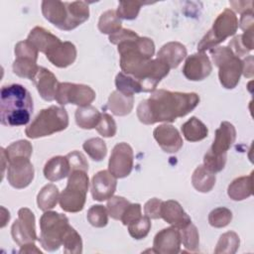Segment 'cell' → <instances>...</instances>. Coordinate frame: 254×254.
<instances>
[{
  "label": "cell",
  "mask_w": 254,
  "mask_h": 254,
  "mask_svg": "<svg viewBox=\"0 0 254 254\" xmlns=\"http://www.w3.org/2000/svg\"><path fill=\"white\" fill-rule=\"evenodd\" d=\"M211 71V63L204 53H196L189 56L183 67L184 75L191 81L203 80Z\"/></svg>",
  "instance_id": "12"
},
{
  "label": "cell",
  "mask_w": 254,
  "mask_h": 254,
  "mask_svg": "<svg viewBox=\"0 0 254 254\" xmlns=\"http://www.w3.org/2000/svg\"><path fill=\"white\" fill-rule=\"evenodd\" d=\"M115 85L118 91L126 95H134L135 93L143 92L140 82L135 79L133 76L124 73L123 71L119 72L115 77Z\"/></svg>",
  "instance_id": "34"
},
{
  "label": "cell",
  "mask_w": 254,
  "mask_h": 254,
  "mask_svg": "<svg viewBox=\"0 0 254 254\" xmlns=\"http://www.w3.org/2000/svg\"><path fill=\"white\" fill-rule=\"evenodd\" d=\"M134 106V96L126 95L118 90L113 91L107 101V107L116 116L129 114Z\"/></svg>",
  "instance_id": "26"
},
{
  "label": "cell",
  "mask_w": 254,
  "mask_h": 254,
  "mask_svg": "<svg viewBox=\"0 0 254 254\" xmlns=\"http://www.w3.org/2000/svg\"><path fill=\"white\" fill-rule=\"evenodd\" d=\"M242 64V74L247 78L253 77V56H248L245 60H243Z\"/></svg>",
  "instance_id": "54"
},
{
  "label": "cell",
  "mask_w": 254,
  "mask_h": 254,
  "mask_svg": "<svg viewBox=\"0 0 254 254\" xmlns=\"http://www.w3.org/2000/svg\"><path fill=\"white\" fill-rule=\"evenodd\" d=\"M227 159L226 155H214L208 150L203 157V166L211 173L216 174L222 171L225 167Z\"/></svg>",
  "instance_id": "44"
},
{
  "label": "cell",
  "mask_w": 254,
  "mask_h": 254,
  "mask_svg": "<svg viewBox=\"0 0 254 254\" xmlns=\"http://www.w3.org/2000/svg\"><path fill=\"white\" fill-rule=\"evenodd\" d=\"M66 159L70 166V172L74 170H81L84 172L88 171V163L84 157V155L79 151H72L68 153Z\"/></svg>",
  "instance_id": "47"
},
{
  "label": "cell",
  "mask_w": 254,
  "mask_h": 254,
  "mask_svg": "<svg viewBox=\"0 0 254 254\" xmlns=\"http://www.w3.org/2000/svg\"><path fill=\"white\" fill-rule=\"evenodd\" d=\"M13 71L16 75L33 80L39 66L37 61L31 58H16L13 63Z\"/></svg>",
  "instance_id": "31"
},
{
  "label": "cell",
  "mask_w": 254,
  "mask_h": 254,
  "mask_svg": "<svg viewBox=\"0 0 254 254\" xmlns=\"http://www.w3.org/2000/svg\"><path fill=\"white\" fill-rule=\"evenodd\" d=\"M180 229L171 226L159 231L153 241V251L160 254H177L181 248Z\"/></svg>",
  "instance_id": "13"
},
{
  "label": "cell",
  "mask_w": 254,
  "mask_h": 254,
  "mask_svg": "<svg viewBox=\"0 0 254 254\" xmlns=\"http://www.w3.org/2000/svg\"><path fill=\"white\" fill-rule=\"evenodd\" d=\"M199 103L195 92H178L156 89L148 99L142 100L137 106V117L146 125L157 122H174L191 112Z\"/></svg>",
  "instance_id": "1"
},
{
  "label": "cell",
  "mask_w": 254,
  "mask_h": 254,
  "mask_svg": "<svg viewBox=\"0 0 254 254\" xmlns=\"http://www.w3.org/2000/svg\"><path fill=\"white\" fill-rule=\"evenodd\" d=\"M75 123L81 129H93L95 128L101 118V113L92 105L77 107L74 114Z\"/></svg>",
  "instance_id": "27"
},
{
  "label": "cell",
  "mask_w": 254,
  "mask_h": 254,
  "mask_svg": "<svg viewBox=\"0 0 254 254\" xmlns=\"http://www.w3.org/2000/svg\"><path fill=\"white\" fill-rule=\"evenodd\" d=\"M11 234L14 242L22 246L38 240L35 225V215L27 207H22L18 211V218L12 224Z\"/></svg>",
  "instance_id": "9"
},
{
  "label": "cell",
  "mask_w": 254,
  "mask_h": 254,
  "mask_svg": "<svg viewBox=\"0 0 254 254\" xmlns=\"http://www.w3.org/2000/svg\"><path fill=\"white\" fill-rule=\"evenodd\" d=\"M46 58L58 67H66L72 64L76 59V48L70 42H60L47 54Z\"/></svg>",
  "instance_id": "19"
},
{
  "label": "cell",
  "mask_w": 254,
  "mask_h": 254,
  "mask_svg": "<svg viewBox=\"0 0 254 254\" xmlns=\"http://www.w3.org/2000/svg\"><path fill=\"white\" fill-rule=\"evenodd\" d=\"M141 216H142L141 205L139 203H130L126 208V210L124 211L120 220L124 225H128L131 222L140 218Z\"/></svg>",
  "instance_id": "49"
},
{
  "label": "cell",
  "mask_w": 254,
  "mask_h": 254,
  "mask_svg": "<svg viewBox=\"0 0 254 254\" xmlns=\"http://www.w3.org/2000/svg\"><path fill=\"white\" fill-rule=\"evenodd\" d=\"M238 29V19L231 9H224L214 20L211 29L197 45L198 53L216 48L226 38L233 36Z\"/></svg>",
  "instance_id": "7"
},
{
  "label": "cell",
  "mask_w": 254,
  "mask_h": 254,
  "mask_svg": "<svg viewBox=\"0 0 254 254\" xmlns=\"http://www.w3.org/2000/svg\"><path fill=\"white\" fill-rule=\"evenodd\" d=\"M139 36L129 29H121L118 32L112 34L109 36V42L113 45H119L122 42H126L135 38H138Z\"/></svg>",
  "instance_id": "50"
},
{
  "label": "cell",
  "mask_w": 254,
  "mask_h": 254,
  "mask_svg": "<svg viewBox=\"0 0 254 254\" xmlns=\"http://www.w3.org/2000/svg\"><path fill=\"white\" fill-rule=\"evenodd\" d=\"M64 252L69 254H79L82 252V240L73 227H69L63 240Z\"/></svg>",
  "instance_id": "38"
},
{
  "label": "cell",
  "mask_w": 254,
  "mask_h": 254,
  "mask_svg": "<svg viewBox=\"0 0 254 254\" xmlns=\"http://www.w3.org/2000/svg\"><path fill=\"white\" fill-rule=\"evenodd\" d=\"M42 13L46 20H48L55 27L65 31L68 12L66 2L62 1H43Z\"/></svg>",
  "instance_id": "20"
},
{
  "label": "cell",
  "mask_w": 254,
  "mask_h": 254,
  "mask_svg": "<svg viewBox=\"0 0 254 254\" xmlns=\"http://www.w3.org/2000/svg\"><path fill=\"white\" fill-rule=\"evenodd\" d=\"M33 82L44 100L53 101L56 99V93L60 82L51 70L39 66V69L33 78Z\"/></svg>",
  "instance_id": "16"
},
{
  "label": "cell",
  "mask_w": 254,
  "mask_h": 254,
  "mask_svg": "<svg viewBox=\"0 0 254 254\" xmlns=\"http://www.w3.org/2000/svg\"><path fill=\"white\" fill-rule=\"evenodd\" d=\"M34 104L30 92L21 84L4 85L0 92V122L4 126L29 123Z\"/></svg>",
  "instance_id": "2"
},
{
  "label": "cell",
  "mask_w": 254,
  "mask_h": 254,
  "mask_svg": "<svg viewBox=\"0 0 254 254\" xmlns=\"http://www.w3.org/2000/svg\"><path fill=\"white\" fill-rule=\"evenodd\" d=\"M155 140L166 153H177L183 147V138L180 132L171 124H162L153 131Z\"/></svg>",
  "instance_id": "15"
},
{
  "label": "cell",
  "mask_w": 254,
  "mask_h": 254,
  "mask_svg": "<svg viewBox=\"0 0 254 254\" xmlns=\"http://www.w3.org/2000/svg\"><path fill=\"white\" fill-rule=\"evenodd\" d=\"M86 154L95 162L102 161L107 154V147L101 138H90L82 145Z\"/></svg>",
  "instance_id": "35"
},
{
  "label": "cell",
  "mask_w": 254,
  "mask_h": 254,
  "mask_svg": "<svg viewBox=\"0 0 254 254\" xmlns=\"http://www.w3.org/2000/svg\"><path fill=\"white\" fill-rule=\"evenodd\" d=\"M95 96V91L88 85L60 82L56 93V100L61 105L71 103L82 107L90 105Z\"/></svg>",
  "instance_id": "8"
},
{
  "label": "cell",
  "mask_w": 254,
  "mask_h": 254,
  "mask_svg": "<svg viewBox=\"0 0 254 254\" xmlns=\"http://www.w3.org/2000/svg\"><path fill=\"white\" fill-rule=\"evenodd\" d=\"M187 57L186 47L179 42H169L158 52L157 59L165 63L170 68H176Z\"/></svg>",
  "instance_id": "21"
},
{
  "label": "cell",
  "mask_w": 254,
  "mask_h": 254,
  "mask_svg": "<svg viewBox=\"0 0 254 254\" xmlns=\"http://www.w3.org/2000/svg\"><path fill=\"white\" fill-rule=\"evenodd\" d=\"M16 58H31L34 60H38V50L28 41H21L16 44L14 50Z\"/></svg>",
  "instance_id": "46"
},
{
  "label": "cell",
  "mask_w": 254,
  "mask_h": 254,
  "mask_svg": "<svg viewBox=\"0 0 254 254\" xmlns=\"http://www.w3.org/2000/svg\"><path fill=\"white\" fill-rule=\"evenodd\" d=\"M254 24V18H253V11H248L243 14H241L240 21H239V27L244 32L253 28Z\"/></svg>",
  "instance_id": "53"
},
{
  "label": "cell",
  "mask_w": 254,
  "mask_h": 254,
  "mask_svg": "<svg viewBox=\"0 0 254 254\" xmlns=\"http://www.w3.org/2000/svg\"><path fill=\"white\" fill-rule=\"evenodd\" d=\"M181 241L183 242L186 249L191 252L198 251L199 247V234L194 224L191 222L186 227L180 229Z\"/></svg>",
  "instance_id": "37"
},
{
  "label": "cell",
  "mask_w": 254,
  "mask_h": 254,
  "mask_svg": "<svg viewBox=\"0 0 254 254\" xmlns=\"http://www.w3.org/2000/svg\"><path fill=\"white\" fill-rule=\"evenodd\" d=\"M228 48L232 51V53L240 58V57H243L245 56L246 54L249 53V51L247 49L244 48V46L242 45L241 43V35H238V36H235L228 44Z\"/></svg>",
  "instance_id": "51"
},
{
  "label": "cell",
  "mask_w": 254,
  "mask_h": 254,
  "mask_svg": "<svg viewBox=\"0 0 254 254\" xmlns=\"http://www.w3.org/2000/svg\"><path fill=\"white\" fill-rule=\"evenodd\" d=\"M68 126V115L64 107L52 105L42 109L32 123L25 129V134L30 139L50 136L61 132Z\"/></svg>",
  "instance_id": "3"
},
{
  "label": "cell",
  "mask_w": 254,
  "mask_h": 254,
  "mask_svg": "<svg viewBox=\"0 0 254 254\" xmlns=\"http://www.w3.org/2000/svg\"><path fill=\"white\" fill-rule=\"evenodd\" d=\"M27 40L38 50V52L45 55L61 42L58 37L39 26L31 30Z\"/></svg>",
  "instance_id": "22"
},
{
  "label": "cell",
  "mask_w": 254,
  "mask_h": 254,
  "mask_svg": "<svg viewBox=\"0 0 254 254\" xmlns=\"http://www.w3.org/2000/svg\"><path fill=\"white\" fill-rule=\"evenodd\" d=\"M122 29L121 19L117 16L116 11L107 10L101 14L98 21V30L102 34L112 35Z\"/></svg>",
  "instance_id": "32"
},
{
  "label": "cell",
  "mask_w": 254,
  "mask_h": 254,
  "mask_svg": "<svg viewBox=\"0 0 254 254\" xmlns=\"http://www.w3.org/2000/svg\"><path fill=\"white\" fill-rule=\"evenodd\" d=\"M232 220V212L227 207H216L208 214V222L212 227L222 228L227 226Z\"/></svg>",
  "instance_id": "39"
},
{
  "label": "cell",
  "mask_w": 254,
  "mask_h": 254,
  "mask_svg": "<svg viewBox=\"0 0 254 254\" xmlns=\"http://www.w3.org/2000/svg\"><path fill=\"white\" fill-rule=\"evenodd\" d=\"M253 173L233 180L227 189V194L232 200H243L252 195L253 191Z\"/></svg>",
  "instance_id": "24"
},
{
  "label": "cell",
  "mask_w": 254,
  "mask_h": 254,
  "mask_svg": "<svg viewBox=\"0 0 254 254\" xmlns=\"http://www.w3.org/2000/svg\"><path fill=\"white\" fill-rule=\"evenodd\" d=\"M10 220V212L3 206H1V227L3 228Z\"/></svg>",
  "instance_id": "57"
},
{
  "label": "cell",
  "mask_w": 254,
  "mask_h": 254,
  "mask_svg": "<svg viewBox=\"0 0 254 254\" xmlns=\"http://www.w3.org/2000/svg\"><path fill=\"white\" fill-rule=\"evenodd\" d=\"M161 218L178 229H182L191 222L190 217L184 210L182 205L177 200L173 199L162 202Z\"/></svg>",
  "instance_id": "17"
},
{
  "label": "cell",
  "mask_w": 254,
  "mask_h": 254,
  "mask_svg": "<svg viewBox=\"0 0 254 254\" xmlns=\"http://www.w3.org/2000/svg\"><path fill=\"white\" fill-rule=\"evenodd\" d=\"M142 5L143 3L140 1H120L116 14L120 19L134 20L137 18Z\"/></svg>",
  "instance_id": "43"
},
{
  "label": "cell",
  "mask_w": 254,
  "mask_h": 254,
  "mask_svg": "<svg viewBox=\"0 0 254 254\" xmlns=\"http://www.w3.org/2000/svg\"><path fill=\"white\" fill-rule=\"evenodd\" d=\"M236 139L235 127L228 121H223L215 130V137L210 147V152L214 155H226Z\"/></svg>",
  "instance_id": "18"
},
{
  "label": "cell",
  "mask_w": 254,
  "mask_h": 254,
  "mask_svg": "<svg viewBox=\"0 0 254 254\" xmlns=\"http://www.w3.org/2000/svg\"><path fill=\"white\" fill-rule=\"evenodd\" d=\"M87 221L94 227H104L108 223V211L107 208L101 204L92 205L86 215Z\"/></svg>",
  "instance_id": "40"
},
{
  "label": "cell",
  "mask_w": 254,
  "mask_h": 254,
  "mask_svg": "<svg viewBox=\"0 0 254 254\" xmlns=\"http://www.w3.org/2000/svg\"><path fill=\"white\" fill-rule=\"evenodd\" d=\"M96 131L98 132L99 135L105 138H110L113 137L116 134V123L114 119L111 117V115L107 113H102L100 121L98 125L95 127Z\"/></svg>",
  "instance_id": "45"
},
{
  "label": "cell",
  "mask_w": 254,
  "mask_h": 254,
  "mask_svg": "<svg viewBox=\"0 0 254 254\" xmlns=\"http://www.w3.org/2000/svg\"><path fill=\"white\" fill-rule=\"evenodd\" d=\"M35 175L34 166L27 158H18L8 162L7 180L17 190L27 188L33 181Z\"/></svg>",
  "instance_id": "11"
},
{
  "label": "cell",
  "mask_w": 254,
  "mask_h": 254,
  "mask_svg": "<svg viewBox=\"0 0 254 254\" xmlns=\"http://www.w3.org/2000/svg\"><path fill=\"white\" fill-rule=\"evenodd\" d=\"M116 187L117 179L109 171H99L91 180V195L94 200L104 201L113 196Z\"/></svg>",
  "instance_id": "14"
},
{
  "label": "cell",
  "mask_w": 254,
  "mask_h": 254,
  "mask_svg": "<svg viewBox=\"0 0 254 254\" xmlns=\"http://www.w3.org/2000/svg\"><path fill=\"white\" fill-rule=\"evenodd\" d=\"M182 133L186 140L190 142H198L203 140L208 135V129L204 123L198 118L192 116L181 127Z\"/></svg>",
  "instance_id": "28"
},
{
  "label": "cell",
  "mask_w": 254,
  "mask_h": 254,
  "mask_svg": "<svg viewBox=\"0 0 254 254\" xmlns=\"http://www.w3.org/2000/svg\"><path fill=\"white\" fill-rule=\"evenodd\" d=\"M129 204L130 202L123 196H119V195L111 196L110 198H108V201L106 204L108 215H110L113 219L120 220Z\"/></svg>",
  "instance_id": "42"
},
{
  "label": "cell",
  "mask_w": 254,
  "mask_h": 254,
  "mask_svg": "<svg viewBox=\"0 0 254 254\" xmlns=\"http://www.w3.org/2000/svg\"><path fill=\"white\" fill-rule=\"evenodd\" d=\"M211 59L218 67L220 84L226 89L236 87L242 74V61L228 47H217L210 50Z\"/></svg>",
  "instance_id": "6"
},
{
  "label": "cell",
  "mask_w": 254,
  "mask_h": 254,
  "mask_svg": "<svg viewBox=\"0 0 254 254\" xmlns=\"http://www.w3.org/2000/svg\"><path fill=\"white\" fill-rule=\"evenodd\" d=\"M8 162L18 158H27L30 159L33 153V146L27 140H19L13 142L5 149Z\"/></svg>",
  "instance_id": "36"
},
{
  "label": "cell",
  "mask_w": 254,
  "mask_h": 254,
  "mask_svg": "<svg viewBox=\"0 0 254 254\" xmlns=\"http://www.w3.org/2000/svg\"><path fill=\"white\" fill-rule=\"evenodd\" d=\"M240 239L234 231H227L223 233L216 244L214 249L215 254H234L239 248Z\"/></svg>",
  "instance_id": "33"
},
{
  "label": "cell",
  "mask_w": 254,
  "mask_h": 254,
  "mask_svg": "<svg viewBox=\"0 0 254 254\" xmlns=\"http://www.w3.org/2000/svg\"><path fill=\"white\" fill-rule=\"evenodd\" d=\"M163 200L159 198H151L144 205V214L150 219L161 218V206Z\"/></svg>",
  "instance_id": "48"
},
{
  "label": "cell",
  "mask_w": 254,
  "mask_h": 254,
  "mask_svg": "<svg viewBox=\"0 0 254 254\" xmlns=\"http://www.w3.org/2000/svg\"><path fill=\"white\" fill-rule=\"evenodd\" d=\"M134 154L131 146L125 142L116 144L108 161V171L116 178L122 179L130 175L133 169Z\"/></svg>",
  "instance_id": "10"
},
{
  "label": "cell",
  "mask_w": 254,
  "mask_h": 254,
  "mask_svg": "<svg viewBox=\"0 0 254 254\" xmlns=\"http://www.w3.org/2000/svg\"><path fill=\"white\" fill-rule=\"evenodd\" d=\"M216 182L215 174L209 172L203 165H199L193 171L191 176L192 187L199 192L210 191Z\"/></svg>",
  "instance_id": "29"
},
{
  "label": "cell",
  "mask_w": 254,
  "mask_h": 254,
  "mask_svg": "<svg viewBox=\"0 0 254 254\" xmlns=\"http://www.w3.org/2000/svg\"><path fill=\"white\" fill-rule=\"evenodd\" d=\"M151 221L150 218L145 216H141L140 218H138L137 220L131 222L130 224H128V232L131 235V237H133L134 239L140 240L145 238L150 229H151Z\"/></svg>",
  "instance_id": "41"
},
{
  "label": "cell",
  "mask_w": 254,
  "mask_h": 254,
  "mask_svg": "<svg viewBox=\"0 0 254 254\" xmlns=\"http://www.w3.org/2000/svg\"><path fill=\"white\" fill-rule=\"evenodd\" d=\"M229 4L232 6V8L240 13L243 14L248 11H253V1H230Z\"/></svg>",
  "instance_id": "52"
},
{
  "label": "cell",
  "mask_w": 254,
  "mask_h": 254,
  "mask_svg": "<svg viewBox=\"0 0 254 254\" xmlns=\"http://www.w3.org/2000/svg\"><path fill=\"white\" fill-rule=\"evenodd\" d=\"M241 43L244 46V48L247 49L249 52L253 50V28L245 31L243 35H241Z\"/></svg>",
  "instance_id": "55"
},
{
  "label": "cell",
  "mask_w": 254,
  "mask_h": 254,
  "mask_svg": "<svg viewBox=\"0 0 254 254\" xmlns=\"http://www.w3.org/2000/svg\"><path fill=\"white\" fill-rule=\"evenodd\" d=\"M69 227L68 218L64 214L47 210L40 218L41 234L38 241L45 250L56 251L63 245Z\"/></svg>",
  "instance_id": "4"
},
{
  "label": "cell",
  "mask_w": 254,
  "mask_h": 254,
  "mask_svg": "<svg viewBox=\"0 0 254 254\" xmlns=\"http://www.w3.org/2000/svg\"><path fill=\"white\" fill-rule=\"evenodd\" d=\"M68 18L65 31H71L89 18V7L84 1L66 2Z\"/></svg>",
  "instance_id": "25"
},
{
  "label": "cell",
  "mask_w": 254,
  "mask_h": 254,
  "mask_svg": "<svg viewBox=\"0 0 254 254\" xmlns=\"http://www.w3.org/2000/svg\"><path fill=\"white\" fill-rule=\"evenodd\" d=\"M60 199V192L57 186L54 184H48L42 188L37 195L38 207L47 211L54 208Z\"/></svg>",
  "instance_id": "30"
},
{
  "label": "cell",
  "mask_w": 254,
  "mask_h": 254,
  "mask_svg": "<svg viewBox=\"0 0 254 254\" xmlns=\"http://www.w3.org/2000/svg\"><path fill=\"white\" fill-rule=\"evenodd\" d=\"M70 174V166L66 157L56 156L51 158L44 167V176L50 182L64 179Z\"/></svg>",
  "instance_id": "23"
},
{
  "label": "cell",
  "mask_w": 254,
  "mask_h": 254,
  "mask_svg": "<svg viewBox=\"0 0 254 254\" xmlns=\"http://www.w3.org/2000/svg\"><path fill=\"white\" fill-rule=\"evenodd\" d=\"M89 187L87 172L71 171L65 189L60 194V205L66 212H78L83 209Z\"/></svg>",
  "instance_id": "5"
},
{
  "label": "cell",
  "mask_w": 254,
  "mask_h": 254,
  "mask_svg": "<svg viewBox=\"0 0 254 254\" xmlns=\"http://www.w3.org/2000/svg\"><path fill=\"white\" fill-rule=\"evenodd\" d=\"M19 253H38V254H42V251L37 248V246L35 245L34 242L31 243H27L21 246V249L19 250Z\"/></svg>",
  "instance_id": "56"
}]
</instances>
